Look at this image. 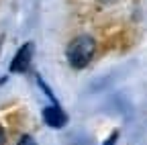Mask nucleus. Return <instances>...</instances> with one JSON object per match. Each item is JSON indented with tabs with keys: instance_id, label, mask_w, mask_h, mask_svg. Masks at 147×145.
Returning a JSON list of instances; mask_svg holds the SVG:
<instances>
[{
	"instance_id": "obj_4",
	"label": "nucleus",
	"mask_w": 147,
	"mask_h": 145,
	"mask_svg": "<svg viewBox=\"0 0 147 145\" xmlns=\"http://www.w3.org/2000/svg\"><path fill=\"white\" fill-rule=\"evenodd\" d=\"M16 145H37V141L31 137V135H23L21 139H18V143Z\"/></svg>"
},
{
	"instance_id": "obj_7",
	"label": "nucleus",
	"mask_w": 147,
	"mask_h": 145,
	"mask_svg": "<svg viewBox=\"0 0 147 145\" xmlns=\"http://www.w3.org/2000/svg\"><path fill=\"white\" fill-rule=\"evenodd\" d=\"M100 2H115V0H100Z\"/></svg>"
},
{
	"instance_id": "obj_6",
	"label": "nucleus",
	"mask_w": 147,
	"mask_h": 145,
	"mask_svg": "<svg viewBox=\"0 0 147 145\" xmlns=\"http://www.w3.org/2000/svg\"><path fill=\"white\" fill-rule=\"evenodd\" d=\"M0 145H6V131L2 125H0Z\"/></svg>"
},
{
	"instance_id": "obj_3",
	"label": "nucleus",
	"mask_w": 147,
	"mask_h": 145,
	"mask_svg": "<svg viewBox=\"0 0 147 145\" xmlns=\"http://www.w3.org/2000/svg\"><path fill=\"white\" fill-rule=\"evenodd\" d=\"M43 121L51 129H63L67 125V115L63 113V108L59 104H49L43 108Z\"/></svg>"
},
{
	"instance_id": "obj_5",
	"label": "nucleus",
	"mask_w": 147,
	"mask_h": 145,
	"mask_svg": "<svg viewBox=\"0 0 147 145\" xmlns=\"http://www.w3.org/2000/svg\"><path fill=\"white\" fill-rule=\"evenodd\" d=\"M117 139H119V131H113V133H110V137L104 141V145H117Z\"/></svg>"
},
{
	"instance_id": "obj_1",
	"label": "nucleus",
	"mask_w": 147,
	"mask_h": 145,
	"mask_svg": "<svg viewBox=\"0 0 147 145\" xmlns=\"http://www.w3.org/2000/svg\"><path fill=\"white\" fill-rule=\"evenodd\" d=\"M94 53H96L94 37H90V35H78V37H74L71 43L67 45L65 59L74 69H84L94 59Z\"/></svg>"
},
{
	"instance_id": "obj_2",
	"label": "nucleus",
	"mask_w": 147,
	"mask_h": 145,
	"mask_svg": "<svg viewBox=\"0 0 147 145\" xmlns=\"http://www.w3.org/2000/svg\"><path fill=\"white\" fill-rule=\"evenodd\" d=\"M33 53H35V43L33 41L25 43L14 53V57L10 61V71L12 74H25L29 69V65H31V61H33Z\"/></svg>"
}]
</instances>
